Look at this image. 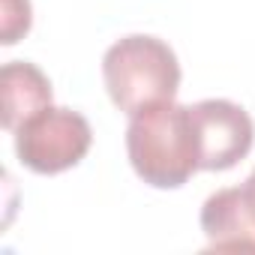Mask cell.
<instances>
[{
	"label": "cell",
	"instance_id": "obj_5",
	"mask_svg": "<svg viewBox=\"0 0 255 255\" xmlns=\"http://www.w3.org/2000/svg\"><path fill=\"white\" fill-rule=\"evenodd\" d=\"M201 231L207 249L219 252H255V219L243 204L240 186L213 192L201 207Z\"/></svg>",
	"mask_w": 255,
	"mask_h": 255
},
{
	"label": "cell",
	"instance_id": "obj_2",
	"mask_svg": "<svg viewBox=\"0 0 255 255\" xmlns=\"http://www.w3.org/2000/svg\"><path fill=\"white\" fill-rule=\"evenodd\" d=\"M102 78L111 102L123 114H138L156 102H171L180 87V63L168 42L156 36H123L102 57Z\"/></svg>",
	"mask_w": 255,
	"mask_h": 255
},
{
	"label": "cell",
	"instance_id": "obj_4",
	"mask_svg": "<svg viewBox=\"0 0 255 255\" xmlns=\"http://www.w3.org/2000/svg\"><path fill=\"white\" fill-rule=\"evenodd\" d=\"M189 108L198 132V165L204 171H228L252 150L255 123L237 102L201 99Z\"/></svg>",
	"mask_w": 255,
	"mask_h": 255
},
{
	"label": "cell",
	"instance_id": "obj_8",
	"mask_svg": "<svg viewBox=\"0 0 255 255\" xmlns=\"http://www.w3.org/2000/svg\"><path fill=\"white\" fill-rule=\"evenodd\" d=\"M240 195H243V204H246V210L252 213V219H255V171L246 177V183L240 186Z\"/></svg>",
	"mask_w": 255,
	"mask_h": 255
},
{
	"label": "cell",
	"instance_id": "obj_6",
	"mask_svg": "<svg viewBox=\"0 0 255 255\" xmlns=\"http://www.w3.org/2000/svg\"><path fill=\"white\" fill-rule=\"evenodd\" d=\"M0 99H3V129L15 132L36 111L51 105V81L27 60H12L0 69Z\"/></svg>",
	"mask_w": 255,
	"mask_h": 255
},
{
	"label": "cell",
	"instance_id": "obj_7",
	"mask_svg": "<svg viewBox=\"0 0 255 255\" xmlns=\"http://www.w3.org/2000/svg\"><path fill=\"white\" fill-rule=\"evenodd\" d=\"M3 3V45H15L30 30V0H0Z\"/></svg>",
	"mask_w": 255,
	"mask_h": 255
},
{
	"label": "cell",
	"instance_id": "obj_3",
	"mask_svg": "<svg viewBox=\"0 0 255 255\" xmlns=\"http://www.w3.org/2000/svg\"><path fill=\"white\" fill-rule=\"evenodd\" d=\"M12 135L21 165L36 174H60L78 165L93 141L87 117L57 105H48L27 117Z\"/></svg>",
	"mask_w": 255,
	"mask_h": 255
},
{
	"label": "cell",
	"instance_id": "obj_1",
	"mask_svg": "<svg viewBox=\"0 0 255 255\" xmlns=\"http://www.w3.org/2000/svg\"><path fill=\"white\" fill-rule=\"evenodd\" d=\"M126 153L144 183L156 189L183 186L201 168L192 108L171 99L132 114L126 126Z\"/></svg>",
	"mask_w": 255,
	"mask_h": 255
}]
</instances>
